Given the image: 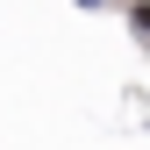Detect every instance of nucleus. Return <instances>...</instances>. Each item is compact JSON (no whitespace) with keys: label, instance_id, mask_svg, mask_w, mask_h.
Here are the masks:
<instances>
[{"label":"nucleus","instance_id":"nucleus-1","mask_svg":"<svg viewBox=\"0 0 150 150\" xmlns=\"http://www.w3.org/2000/svg\"><path fill=\"white\" fill-rule=\"evenodd\" d=\"M79 7H100V0H79Z\"/></svg>","mask_w":150,"mask_h":150}]
</instances>
